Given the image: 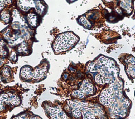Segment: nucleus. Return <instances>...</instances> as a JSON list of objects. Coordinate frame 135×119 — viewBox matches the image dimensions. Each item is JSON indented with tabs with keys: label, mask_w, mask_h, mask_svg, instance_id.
I'll use <instances>...</instances> for the list:
<instances>
[{
	"label": "nucleus",
	"mask_w": 135,
	"mask_h": 119,
	"mask_svg": "<svg viewBox=\"0 0 135 119\" xmlns=\"http://www.w3.org/2000/svg\"><path fill=\"white\" fill-rule=\"evenodd\" d=\"M99 101L113 119H123L129 115L131 102L123 91V83L120 79L101 92Z\"/></svg>",
	"instance_id": "nucleus-1"
},
{
	"label": "nucleus",
	"mask_w": 135,
	"mask_h": 119,
	"mask_svg": "<svg viewBox=\"0 0 135 119\" xmlns=\"http://www.w3.org/2000/svg\"><path fill=\"white\" fill-rule=\"evenodd\" d=\"M87 70L98 85L110 84L117 78L119 68L115 61L108 57L101 56L91 62Z\"/></svg>",
	"instance_id": "nucleus-2"
},
{
	"label": "nucleus",
	"mask_w": 135,
	"mask_h": 119,
	"mask_svg": "<svg viewBox=\"0 0 135 119\" xmlns=\"http://www.w3.org/2000/svg\"><path fill=\"white\" fill-rule=\"evenodd\" d=\"M68 112L76 119H106L103 108L99 104L78 100L68 101Z\"/></svg>",
	"instance_id": "nucleus-3"
},
{
	"label": "nucleus",
	"mask_w": 135,
	"mask_h": 119,
	"mask_svg": "<svg viewBox=\"0 0 135 119\" xmlns=\"http://www.w3.org/2000/svg\"><path fill=\"white\" fill-rule=\"evenodd\" d=\"M79 41V37L72 31L60 34L54 39L52 48L55 53L59 54L72 49Z\"/></svg>",
	"instance_id": "nucleus-4"
},
{
	"label": "nucleus",
	"mask_w": 135,
	"mask_h": 119,
	"mask_svg": "<svg viewBox=\"0 0 135 119\" xmlns=\"http://www.w3.org/2000/svg\"><path fill=\"white\" fill-rule=\"evenodd\" d=\"M95 88L94 84L88 79L83 81L78 90L74 91L72 93V96L78 99H82L85 97L94 94Z\"/></svg>",
	"instance_id": "nucleus-5"
},
{
	"label": "nucleus",
	"mask_w": 135,
	"mask_h": 119,
	"mask_svg": "<svg viewBox=\"0 0 135 119\" xmlns=\"http://www.w3.org/2000/svg\"><path fill=\"white\" fill-rule=\"evenodd\" d=\"M20 98L12 93H2L0 94V112L5 110L6 104H9L12 106H17L21 104Z\"/></svg>",
	"instance_id": "nucleus-6"
},
{
	"label": "nucleus",
	"mask_w": 135,
	"mask_h": 119,
	"mask_svg": "<svg viewBox=\"0 0 135 119\" xmlns=\"http://www.w3.org/2000/svg\"><path fill=\"white\" fill-rule=\"evenodd\" d=\"M122 58V62L128 77L131 79H135V57L131 55L126 54Z\"/></svg>",
	"instance_id": "nucleus-7"
},
{
	"label": "nucleus",
	"mask_w": 135,
	"mask_h": 119,
	"mask_svg": "<svg viewBox=\"0 0 135 119\" xmlns=\"http://www.w3.org/2000/svg\"><path fill=\"white\" fill-rule=\"evenodd\" d=\"M45 109L49 119H71L65 111L58 106L47 105Z\"/></svg>",
	"instance_id": "nucleus-8"
},
{
	"label": "nucleus",
	"mask_w": 135,
	"mask_h": 119,
	"mask_svg": "<svg viewBox=\"0 0 135 119\" xmlns=\"http://www.w3.org/2000/svg\"><path fill=\"white\" fill-rule=\"evenodd\" d=\"M47 68L45 67H36L33 72L32 78L33 80H40L45 78L47 72Z\"/></svg>",
	"instance_id": "nucleus-9"
},
{
	"label": "nucleus",
	"mask_w": 135,
	"mask_h": 119,
	"mask_svg": "<svg viewBox=\"0 0 135 119\" xmlns=\"http://www.w3.org/2000/svg\"><path fill=\"white\" fill-rule=\"evenodd\" d=\"M34 2L33 1H19L17 2V5L22 10L27 12L31 7H35Z\"/></svg>",
	"instance_id": "nucleus-10"
},
{
	"label": "nucleus",
	"mask_w": 135,
	"mask_h": 119,
	"mask_svg": "<svg viewBox=\"0 0 135 119\" xmlns=\"http://www.w3.org/2000/svg\"><path fill=\"white\" fill-rule=\"evenodd\" d=\"M33 72L32 71L31 68L29 66H25L22 67L20 71V76L22 79L25 80H29L32 78Z\"/></svg>",
	"instance_id": "nucleus-11"
},
{
	"label": "nucleus",
	"mask_w": 135,
	"mask_h": 119,
	"mask_svg": "<svg viewBox=\"0 0 135 119\" xmlns=\"http://www.w3.org/2000/svg\"><path fill=\"white\" fill-rule=\"evenodd\" d=\"M120 6L125 11L128 15L130 14L133 10V4L131 1H120Z\"/></svg>",
	"instance_id": "nucleus-12"
},
{
	"label": "nucleus",
	"mask_w": 135,
	"mask_h": 119,
	"mask_svg": "<svg viewBox=\"0 0 135 119\" xmlns=\"http://www.w3.org/2000/svg\"><path fill=\"white\" fill-rule=\"evenodd\" d=\"M27 21L30 26L35 27L38 24V17L35 13H30L27 16Z\"/></svg>",
	"instance_id": "nucleus-13"
},
{
	"label": "nucleus",
	"mask_w": 135,
	"mask_h": 119,
	"mask_svg": "<svg viewBox=\"0 0 135 119\" xmlns=\"http://www.w3.org/2000/svg\"><path fill=\"white\" fill-rule=\"evenodd\" d=\"M13 119H42L40 117L37 115H27L26 114H22L18 115Z\"/></svg>",
	"instance_id": "nucleus-14"
},
{
	"label": "nucleus",
	"mask_w": 135,
	"mask_h": 119,
	"mask_svg": "<svg viewBox=\"0 0 135 119\" xmlns=\"http://www.w3.org/2000/svg\"><path fill=\"white\" fill-rule=\"evenodd\" d=\"M1 19L4 21L5 23H8L9 22L10 20V16L8 14H7L6 12H3L1 13Z\"/></svg>",
	"instance_id": "nucleus-15"
},
{
	"label": "nucleus",
	"mask_w": 135,
	"mask_h": 119,
	"mask_svg": "<svg viewBox=\"0 0 135 119\" xmlns=\"http://www.w3.org/2000/svg\"><path fill=\"white\" fill-rule=\"evenodd\" d=\"M26 50H27V47H26V45H25V44H22V45L18 48V51H19L20 52H25Z\"/></svg>",
	"instance_id": "nucleus-16"
},
{
	"label": "nucleus",
	"mask_w": 135,
	"mask_h": 119,
	"mask_svg": "<svg viewBox=\"0 0 135 119\" xmlns=\"http://www.w3.org/2000/svg\"><path fill=\"white\" fill-rule=\"evenodd\" d=\"M3 74L5 76H9L10 75V73H10V70L8 69V68H7V67H5L3 69Z\"/></svg>",
	"instance_id": "nucleus-17"
},
{
	"label": "nucleus",
	"mask_w": 135,
	"mask_h": 119,
	"mask_svg": "<svg viewBox=\"0 0 135 119\" xmlns=\"http://www.w3.org/2000/svg\"><path fill=\"white\" fill-rule=\"evenodd\" d=\"M16 55L15 53V52H12V54H11V58L13 60H16Z\"/></svg>",
	"instance_id": "nucleus-18"
},
{
	"label": "nucleus",
	"mask_w": 135,
	"mask_h": 119,
	"mask_svg": "<svg viewBox=\"0 0 135 119\" xmlns=\"http://www.w3.org/2000/svg\"><path fill=\"white\" fill-rule=\"evenodd\" d=\"M4 1H0V11L3 8L4 6V3H3Z\"/></svg>",
	"instance_id": "nucleus-19"
},
{
	"label": "nucleus",
	"mask_w": 135,
	"mask_h": 119,
	"mask_svg": "<svg viewBox=\"0 0 135 119\" xmlns=\"http://www.w3.org/2000/svg\"><path fill=\"white\" fill-rule=\"evenodd\" d=\"M134 37H135V33H134Z\"/></svg>",
	"instance_id": "nucleus-20"
},
{
	"label": "nucleus",
	"mask_w": 135,
	"mask_h": 119,
	"mask_svg": "<svg viewBox=\"0 0 135 119\" xmlns=\"http://www.w3.org/2000/svg\"><path fill=\"white\" fill-rule=\"evenodd\" d=\"M134 95H135V91H134Z\"/></svg>",
	"instance_id": "nucleus-21"
}]
</instances>
